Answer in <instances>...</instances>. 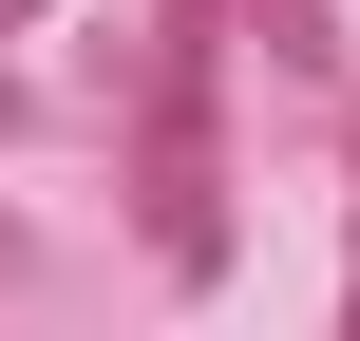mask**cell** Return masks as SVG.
Here are the masks:
<instances>
[{"label": "cell", "instance_id": "cell-1", "mask_svg": "<svg viewBox=\"0 0 360 341\" xmlns=\"http://www.w3.org/2000/svg\"><path fill=\"white\" fill-rule=\"evenodd\" d=\"M19 19H38V0H0V38H19Z\"/></svg>", "mask_w": 360, "mask_h": 341}]
</instances>
